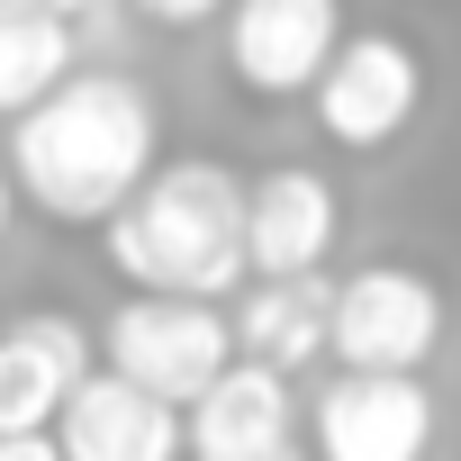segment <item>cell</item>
<instances>
[{
	"mask_svg": "<svg viewBox=\"0 0 461 461\" xmlns=\"http://www.w3.org/2000/svg\"><path fill=\"white\" fill-rule=\"evenodd\" d=\"M434 398L416 371H344L317 398V461H425Z\"/></svg>",
	"mask_w": 461,
	"mask_h": 461,
	"instance_id": "obj_6",
	"label": "cell"
},
{
	"mask_svg": "<svg viewBox=\"0 0 461 461\" xmlns=\"http://www.w3.org/2000/svg\"><path fill=\"white\" fill-rule=\"evenodd\" d=\"M308 91H317V118H326L335 145H389L416 118L425 73H416V55L398 37H335V55L317 64Z\"/></svg>",
	"mask_w": 461,
	"mask_h": 461,
	"instance_id": "obj_5",
	"label": "cell"
},
{
	"mask_svg": "<svg viewBox=\"0 0 461 461\" xmlns=\"http://www.w3.org/2000/svg\"><path fill=\"white\" fill-rule=\"evenodd\" d=\"M145 19H172V28H190V19H208V10H226V0H136Z\"/></svg>",
	"mask_w": 461,
	"mask_h": 461,
	"instance_id": "obj_15",
	"label": "cell"
},
{
	"mask_svg": "<svg viewBox=\"0 0 461 461\" xmlns=\"http://www.w3.org/2000/svg\"><path fill=\"white\" fill-rule=\"evenodd\" d=\"M335 245V190L317 172H263L245 190V263L254 272H317Z\"/></svg>",
	"mask_w": 461,
	"mask_h": 461,
	"instance_id": "obj_11",
	"label": "cell"
},
{
	"mask_svg": "<svg viewBox=\"0 0 461 461\" xmlns=\"http://www.w3.org/2000/svg\"><path fill=\"white\" fill-rule=\"evenodd\" d=\"M0 461H64V452H55V434L37 425V434H0Z\"/></svg>",
	"mask_w": 461,
	"mask_h": 461,
	"instance_id": "obj_14",
	"label": "cell"
},
{
	"mask_svg": "<svg viewBox=\"0 0 461 461\" xmlns=\"http://www.w3.org/2000/svg\"><path fill=\"white\" fill-rule=\"evenodd\" d=\"M443 335V299L434 281L380 263L344 290H326V344L344 353V371H416Z\"/></svg>",
	"mask_w": 461,
	"mask_h": 461,
	"instance_id": "obj_4",
	"label": "cell"
},
{
	"mask_svg": "<svg viewBox=\"0 0 461 461\" xmlns=\"http://www.w3.org/2000/svg\"><path fill=\"white\" fill-rule=\"evenodd\" d=\"M145 163H154V109L118 73H64L19 109V136H10L19 190L64 226H100L145 181Z\"/></svg>",
	"mask_w": 461,
	"mask_h": 461,
	"instance_id": "obj_1",
	"label": "cell"
},
{
	"mask_svg": "<svg viewBox=\"0 0 461 461\" xmlns=\"http://www.w3.org/2000/svg\"><path fill=\"white\" fill-rule=\"evenodd\" d=\"M55 452L64 461H172L181 452V425H172V407L163 398H145L136 380H118V371H82L64 398H55Z\"/></svg>",
	"mask_w": 461,
	"mask_h": 461,
	"instance_id": "obj_8",
	"label": "cell"
},
{
	"mask_svg": "<svg viewBox=\"0 0 461 461\" xmlns=\"http://www.w3.org/2000/svg\"><path fill=\"white\" fill-rule=\"evenodd\" d=\"M64 73H73V28L37 0H0V118H19Z\"/></svg>",
	"mask_w": 461,
	"mask_h": 461,
	"instance_id": "obj_13",
	"label": "cell"
},
{
	"mask_svg": "<svg viewBox=\"0 0 461 461\" xmlns=\"http://www.w3.org/2000/svg\"><path fill=\"white\" fill-rule=\"evenodd\" d=\"M127 281L172 299H226L245 281V181L217 163H145V181L100 217Z\"/></svg>",
	"mask_w": 461,
	"mask_h": 461,
	"instance_id": "obj_2",
	"label": "cell"
},
{
	"mask_svg": "<svg viewBox=\"0 0 461 461\" xmlns=\"http://www.w3.org/2000/svg\"><path fill=\"white\" fill-rule=\"evenodd\" d=\"M181 407H190L181 443L199 461H281L290 452V371H263L245 353H226Z\"/></svg>",
	"mask_w": 461,
	"mask_h": 461,
	"instance_id": "obj_7",
	"label": "cell"
},
{
	"mask_svg": "<svg viewBox=\"0 0 461 461\" xmlns=\"http://www.w3.org/2000/svg\"><path fill=\"white\" fill-rule=\"evenodd\" d=\"M109 371L118 380H136L145 398H163V407H181L226 353V317H217V299H172V290H145V299H127L118 317H109Z\"/></svg>",
	"mask_w": 461,
	"mask_h": 461,
	"instance_id": "obj_3",
	"label": "cell"
},
{
	"mask_svg": "<svg viewBox=\"0 0 461 461\" xmlns=\"http://www.w3.org/2000/svg\"><path fill=\"white\" fill-rule=\"evenodd\" d=\"M226 344L263 371H299L326 353V272H263L245 308L226 317Z\"/></svg>",
	"mask_w": 461,
	"mask_h": 461,
	"instance_id": "obj_12",
	"label": "cell"
},
{
	"mask_svg": "<svg viewBox=\"0 0 461 461\" xmlns=\"http://www.w3.org/2000/svg\"><path fill=\"white\" fill-rule=\"evenodd\" d=\"M37 10H55V19H73V10H91V0H37Z\"/></svg>",
	"mask_w": 461,
	"mask_h": 461,
	"instance_id": "obj_17",
	"label": "cell"
},
{
	"mask_svg": "<svg viewBox=\"0 0 461 461\" xmlns=\"http://www.w3.org/2000/svg\"><path fill=\"white\" fill-rule=\"evenodd\" d=\"M344 10L335 0H236L226 10V64H236L245 91H308L317 64L335 55Z\"/></svg>",
	"mask_w": 461,
	"mask_h": 461,
	"instance_id": "obj_9",
	"label": "cell"
},
{
	"mask_svg": "<svg viewBox=\"0 0 461 461\" xmlns=\"http://www.w3.org/2000/svg\"><path fill=\"white\" fill-rule=\"evenodd\" d=\"M281 461H299V452H281Z\"/></svg>",
	"mask_w": 461,
	"mask_h": 461,
	"instance_id": "obj_18",
	"label": "cell"
},
{
	"mask_svg": "<svg viewBox=\"0 0 461 461\" xmlns=\"http://www.w3.org/2000/svg\"><path fill=\"white\" fill-rule=\"evenodd\" d=\"M10 199H19V190H10V163H0V236H10Z\"/></svg>",
	"mask_w": 461,
	"mask_h": 461,
	"instance_id": "obj_16",
	"label": "cell"
},
{
	"mask_svg": "<svg viewBox=\"0 0 461 461\" xmlns=\"http://www.w3.org/2000/svg\"><path fill=\"white\" fill-rule=\"evenodd\" d=\"M82 371H91V335L73 317H19L0 335V434H37Z\"/></svg>",
	"mask_w": 461,
	"mask_h": 461,
	"instance_id": "obj_10",
	"label": "cell"
}]
</instances>
